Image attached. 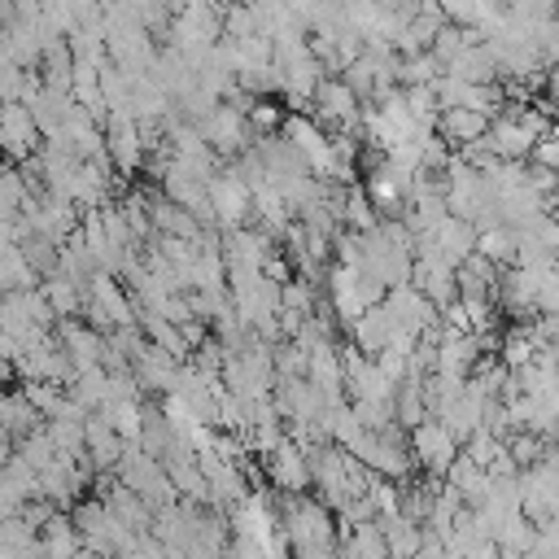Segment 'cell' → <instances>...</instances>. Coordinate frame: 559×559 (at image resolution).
I'll use <instances>...</instances> for the list:
<instances>
[{
  "mask_svg": "<svg viewBox=\"0 0 559 559\" xmlns=\"http://www.w3.org/2000/svg\"><path fill=\"white\" fill-rule=\"evenodd\" d=\"M533 533H537V524H533L524 511H511V515L498 524L493 542H498V550H502V555H528V546H533Z\"/></svg>",
  "mask_w": 559,
  "mask_h": 559,
  "instance_id": "cell-26",
  "label": "cell"
},
{
  "mask_svg": "<svg viewBox=\"0 0 559 559\" xmlns=\"http://www.w3.org/2000/svg\"><path fill=\"white\" fill-rule=\"evenodd\" d=\"M179 367H183V362H179L170 349H162L157 341H144L140 354L131 358V371H135V380H140L144 393H170L175 380H179Z\"/></svg>",
  "mask_w": 559,
  "mask_h": 559,
  "instance_id": "cell-10",
  "label": "cell"
},
{
  "mask_svg": "<svg viewBox=\"0 0 559 559\" xmlns=\"http://www.w3.org/2000/svg\"><path fill=\"white\" fill-rule=\"evenodd\" d=\"M445 70H450V74H459V79H467V83H493V79H502V66H498V57L489 52V44H485V39L467 44V48H463Z\"/></svg>",
  "mask_w": 559,
  "mask_h": 559,
  "instance_id": "cell-17",
  "label": "cell"
},
{
  "mask_svg": "<svg viewBox=\"0 0 559 559\" xmlns=\"http://www.w3.org/2000/svg\"><path fill=\"white\" fill-rule=\"evenodd\" d=\"M22 87H26V66L0 61V100H22Z\"/></svg>",
  "mask_w": 559,
  "mask_h": 559,
  "instance_id": "cell-29",
  "label": "cell"
},
{
  "mask_svg": "<svg viewBox=\"0 0 559 559\" xmlns=\"http://www.w3.org/2000/svg\"><path fill=\"white\" fill-rule=\"evenodd\" d=\"M323 301L332 306V314H336L341 332H349V328H354V319L367 310V301H362V293H358V271H354V266L332 262V266L323 271Z\"/></svg>",
  "mask_w": 559,
  "mask_h": 559,
  "instance_id": "cell-9",
  "label": "cell"
},
{
  "mask_svg": "<svg viewBox=\"0 0 559 559\" xmlns=\"http://www.w3.org/2000/svg\"><path fill=\"white\" fill-rule=\"evenodd\" d=\"M44 424V415L31 406V397L22 393V389H13V393H0V428L17 441L22 432H31V428H39Z\"/></svg>",
  "mask_w": 559,
  "mask_h": 559,
  "instance_id": "cell-20",
  "label": "cell"
},
{
  "mask_svg": "<svg viewBox=\"0 0 559 559\" xmlns=\"http://www.w3.org/2000/svg\"><path fill=\"white\" fill-rule=\"evenodd\" d=\"M533 162H542V166H555L559 170V135H542L537 144H533Z\"/></svg>",
  "mask_w": 559,
  "mask_h": 559,
  "instance_id": "cell-31",
  "label": "cell"
},
{
  "mask_svg": "<svg viewBox=\"0 0 559 559\" xmlns=\"http://www.w3.org/2000/svg\"><path fill=\"white\" fill-rule=\"evenodd\" d=\"M131 92H135V79L118 66V61H105L100 66V96L109 105V118L114 114H131ZM135 118V114H131Z\"/></svg>",
  "mask_w": 559,
  "mask_h": 559,
  "instance_id": "cell-22",
  "label": "cell"
},
{
  "mask_svg": "<svg viewBox=\"0 0 559 559\" xmlns=\"http://www.w3.org/2000/svg\"><path fill=\"white\" fill-rule=\"evenodd\" d=\"M105 148H109V162H114V170L118 175H135V170H144V131H140V122L131 118V114H114L109 122H105Z\"/></svg>",
  "mask_w": 559,
  "mask_h": 559,
  "instance_id": "cell-8",
  "label": "cell"
},
{
  "mask_svg": "<svg viewBox=\"0 0 559 559\" xmlns=\"http://www.w3.org/2000/svg\"><path fill=\"white\" fill-rule=\"evenodd\" d=\"M39 288H44V297L52 301V310H57V319H70V314H83V301H87V284H83V280H74V275H66V271L57 266L52 275H44V280H39Z\"/></svg>",
  "mask_w": 559,
  "mask_h": 559,
  "instance_id": "cell-16",
  "label": "cell"
},
{
  "mask_svg": "<svg viewBox=\"0 0 559 559\" xmlns=\"http://www.w3.org/2000/svg\"><path fill=\"white\" fill-rule=\"evenodd\" d=\"M39 542L48 555H83V533L74 528L70 511H52L48 524L39 528Z\"/></svg>",
  "mask_w": 559,
  "mask_h": 559,
  "instance_id": "cell-21",
  "label": "cell"
},
{
  "mask_svg": "<svg viewBox=\"0 0 559 559\" xmlns=\"http://www.w3.org/2000/svg\"><path fill=\"white\" fill-rule=\"evenodd\" d=\"M537 310H555V314H559V262L542 271V284H537Z\"/></svg>",
  "mask_w": 559,
  "mask_h": 559,
  "instance_id": "cell-30",
  "label": "cell"
},
{
  "mask_svg": "<svg viewBox=\"0 0 559 559\" xmlns=\"http://www.w3.org/2000/svg\"><path fill=\"white\" fill-rule=\"evenodd\" d=\"M463 450V441L441 424V415H428L411 428V459L419 476H445V467L454 463V454Z\"/></svg>",
  "mask_w": 559,
  "mask_h": 559,
  "instance_id": "cell-2",
  "label": "cell"
},
{
  "mask_svg": "<svg viewBox=\"0 0 559 559\" xmlns=\"http://www.w3.org/2000/svg\"><path fill=\"white\" fill-rule=\"evenodd\" d=\"M262 467H266V480H271L275 493H306L314 485L306 445H297L293 437H284L271 454H262Z\"/></svg>",
  "mask_w": 559,
  "mask_h": 559,
  "instance_id": "cell-6",
  "label": "cell"
},
{
  "mask_svg": "<svg viewBox=\"0 0 559 559\" xmlns=\"http://www.w3.org/2000/svg\"><path fill=\"white\" fill-rule=\"evenodd\" d=\"M201 127V135H205V144L223 157V162H231V157H240L258 135H253V127H249V118H245V109L240 105H231V100H218L214 109H210V118L205 122H197Z\"/></svg>",
  "mask_w": 559,
  "mask_h": 559,
  "instance_id": "cell-3",
  "label": "cell"
},
{
  "mask_svg": "<svg viewBox=\"0 0 559 559\" xmlns=\"http://www.w3.org/2000/svg\"><path fill=\"white\" fill-rule=\"evenodd\" d=\"M17 459H26L35 472H44L52 459H57V445H52V437H48V428L39 424V428H31V432H22L17 437V450H13Z\"/></svg>",
  "mask_w": 559,
  "mask_h": 559,
  "instance_id": "cell-27",
  "label": "cell"
},
{
  "mask_svg": "<svg viewBox=\"0 0 559 559\" xmlns=\"http://www.w3.org/2000/svg\"><path fill=\"white\" fill-rule=\"evenodd\" d=\"M498 275H502V266H498V262H489L485 253H467V258L454 266L459 297H467V301L493 297V301H498Z\"/></svg>",
  "mask_w": 559,
  "mask_h": 559,
  "instance_id": "cell-12",
  "label": "cell"
},
{
  "mask_svg": "<svg viewBox=\"0 0 559 559\" xmlns=\"http://www.w3.org/2000/svg\"><path fill=\"white\" fill-rule=\"evenodd\" d=\"M314 118L328 127V131H336V127H349V131H358V109H362V96L341 79V74H323L319 79V87H314Z\"/></svg>",
  "mask_w": 559,
  "mask_h": 559,
  "instance_id": "cell-5",
  "label": "cell"
},
{
  "mask_svg": "<svg viewBox=\"0 0 559 559\" xmlns=\"http://www.w3.org/2000/svg\"><path fill=\"white\" fill-rule=\"evenodd\" d=\"M537 336H533V328H528V319L524 323H515L511 332H502V345H498V358L507 362V367H528L533 358H537Z\"/></svg>",
  "mask_w": 559,
  "mask_h": 559,
  "instance_id": "cell-25",
  "label": "cell"
},
{
  "mask_svg": "<svg viewBox=\"0 0 559 559\" xmlns=\"http://www.w3.org/2000/svg\"><path fill=\"white\" fill-rule=\"evenodd\" d=\"M393 332H397V319H393V306L389 301H376V306H367L358 319H354V328H349V341L362 349V354H380L389 341H393Z\"/></svg>",
  "mask_w": 559,
  "mask_h": 559,
  "instance_id": "cell-11",
  "label": "cell"
},
{
  "mask_svg": "<svg viewBox=\"0 0 559 559\" xmlns=\"http://www.w3.org/2000/svg\"><path fill=\"white\" fill-rule=\"evenodd\" d=\"M515 249H520V236H515V227H507V223L485 227V231L476 236V253H485V258L498 262V266H515Z\"/></svg>",
  "mask_w": 559,
  "mask_h": 559,
  "instance_id": "cell-24",
  "label": "cell"
},
{
  "mask_svg": "<svg viewBox=\"0 0 559 559\" xmlns=\"http://www.w3.org/2000/svg\"><path fill=\"white\" fill-rule=\"evenodd\" d=\"M485 131H489V114H480V109L445 105V109L437 114V135H441L450 148H459V144L476 140V135H485Z\"/></svg>",
  "mask_w": 559,
  "mask_h": 559,
  "instance_id": "cell-13",
  "label": "cell"
},
{
  "mask_svg": "<svg viewBox=\"0 0 559 559\" xmlns=\"http://www.w3.org/2000/svg\"><path fill=\"white\" fill-rule=\"evenodd\" d=\"M502 4H515V0H502Z\"/></svg>",
  "mask_w": 559,
  "mask_h": 559,
  "instance_id": "cell-34",
  "label": "cell"
},
{
  "mask_svg": "<svg viewBox=\"0 0 559 559\" xmlns=\"http://www.w3.org/2000/svg\"><path fill=\"white\" fill-rule=\"evenodd\" d=\"M4 105H9V100H0V118H4Z\"/></svg>",
  "mask_w": 559,
  "mask_h": 559,
  "instance_id": "cell-33",
  "label": "cell"
},
{
  "mask_svg": "<svg viewBox=\"0 0 559 559\" xmlns=\"http://www.w3.org/2000/svg\"><path fill=\"white\" fill-rule=\"evenodd\" d=\"M100 415L114 424V432L122 441H135L144 432V397H118V402H105Z\"/></svg>",
  "mask_w": 559,
  "mask_h": 559,
  "instance_id": "cell-23",
  "label": "cell"
},
{
  "mask_svg": "<svg viewBox=\"0 0 559 559\" xmlns=\"http://www.w3.org/2000/svg\"><path fill=\"white\" fill-rule=\"evenodd\" d=\"M17 371H13V362H0V384H9Z\"/></svg>",
  "mask_w": 559,
  "mask_h": 559,
  "instance_id": "cell-32",
  "label": "cell"
},
{
  "mask_svg": "<svg viewBox=\"0 0 559 559\" xmlns=\"http://www.w3.org/2000/svg\"><path fill=\"white\" fill-rule=\"evenodd\" d=\"M280 524L288 533V550L301 559L314 555H336V511L323 498L310 493H280Z\"/></svg>",
  "mask_w": 559,
  "mask_h": 559,
  "instance_id": "cell-1",
  "label": "cell"
},
{
  "mask_svg": "<svg viewBox=\"0 0 559 559\" xmlns=\"http://www.w3.org/2000/svg\"><path fill=\"white\" fill-rule=\"evenodd\" d=\"M336 555H349V559H384L389 555V542H384V528L376 524V520H362V524H354L349 533H341V542H336Z\"/></svg>",
  "mask_w": 559,
  "mask_h": 559,
  "instance_id": "cell-19",
  "label": "cell"
},
{
  "mask_svg": "<svg viewBox=\"0 0 559 559\" xmlns=\"http://www.w3.org/2000/svg\"><path fill=\"white\" fill-rule=\"evenodd\" d=\"M122 437L114 432V424L100 415V411H92L87 415V463L96 467V472H114L118 467V459H122Z\"/></svg>",
  "mask_w": 559,
  "mask_h": 559,
  "instance_id": "cell-14",
  "label": "cell"
},
{
  "mask_svg": "<svg viewBox=\"0 0 559 559\" xmlns=\"http://www.w3.org/2000/svg\"><path fill=\"white\" fill-rule=\"evenodd\" d=\"M210 205L218 214V231H236V227L253 223V192L231 162H223L218 175L210 179Z\"/></svg>",
  "mask_w": 559,
  "mask_h": 559,
  "instance_id": "cell-4",
  "label": "cell"
},
{
  "mask_svg": "<svg viewBox=\"0 0 559 559\" xmlns=\"http://www.w3.org/2000/svg\"><path fill=\"white\" fill-rule=\"evenodd\" d=\"M44 144V131L35 127V114L26 100H9L4 105V118H0V157L9 162H26L31 153H39Z\"/></svg>",
  "mask_w": 559,
  "mask_h": 559,
  "instance_id": "cell-7",
  "label": "cell"
},
{
  "mask_svg": "<svg viewBox=\"0 0 559 559\" xmlns=\"http://www.w3.org/2000/svg\"><path fill=\"white\" fill-rule=\"evenodd\" d=\"M437 249H441V258L445 262H463L467 253H476V236H480V227L472 223V218H463V214H445L441 223H437Z\"/></svg>",
  "mask_w": 559,
  "mask_h": 559,
  "instance_id": "cell-15",
  "label": "cell"
},
{
  "mask_svg": "<svg viewBox=\"0 0 559 559\" xmlns=\"http://www.w3.org/2000/svg\"><path fill=\"white\" fill-rule=\"evenodd\" d=\"M245 118H249L253 135H271V131H280V127H284V109H280V100H275V96H249Z\"/></svg>",
  "mask_w": 559,
  "mask_h": 559,
  "instance_id": "cell-28",
  "label": "cell"
},
{
  "mask_svg": "<svg viewBox=\"0 0 559 559\" xmlns=\"http://www.w3.org/2000/svg\"><path fill=\"white\" fill-rule=\"evenodd\" d=\"M376 524L384 528L389 555H397V559L419 555V542H424V524L419 520H411L406 511H389V515H376Z\"/></svg>",
  "mask_w": 559,
  "mask_h": 559,
  "instance_id": "cell-18",
  "label": "cell"
}]
</instances>
